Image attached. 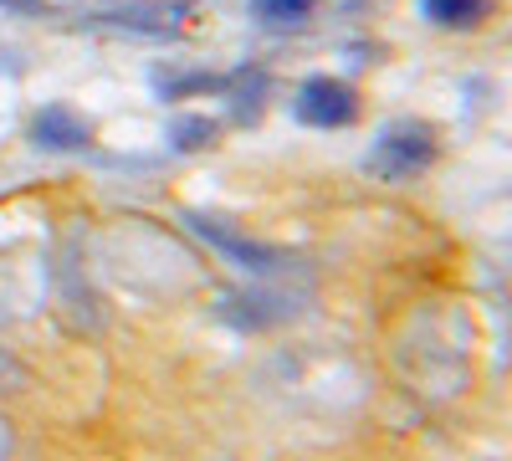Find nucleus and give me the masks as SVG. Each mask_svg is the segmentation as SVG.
<instances>
[{"label": "nucleus", "mask_w": 512, "mask_h": 461, "mask_svg": "<svg viewBox=\"0 0 512 461\" xmlns=\"http://www.w3.org/2000/svg\"><path fill=\"white\" fill-rule=\"evenodd\" d=\"M441 159V134L436 123L425 118H390L384 129L374 134L369 154H364V170L384 185H405L415 175H425L431 164Z\"/></svg>", "instance_id": "f257e3e1"}, {"label": "nucleus", "mask_w": 512, "mask_h": 461, "mask_svg": "<svg viewBox=\"0 0 512 461\" xmlns=\"http://www.w3.org/2000/svg\"><path fill=\"white\" fill-rule=\"evenodd\" d=\"M359 113H364V98L344 77H308L303 88L292 93V118L303 123V129H323V134L354 129Z\"/></svg>", "instance_id": "f03ea898"}, {"label": "nucleus", "mask_w": 512, "mask_h": 461, "mask_svg": "<svg viewBox=\"0 0 512 461\" xmlns=\"http://www.w3.org/2000/svg\"><path fill=\"white\" fill-rule=\"evenodd\" d=\"M31 144L52 149V154H77V149L93 144V123L82 118L77 108H67V103H47L31 118Z\"/></svg>", "instance_id": "7ed1b4c3"}, {"label": "nucleus", "mask_w": 512, "mask_h": 461, "mask_svg": "<svg viewBox=\"0 0 512 461\" xmlns=\"http://www.w3.org/2000/svg\"><path fill=\"white\" fill-rule=\"evenodd\" d=\"M190 226L221 251V257H231L241 272H256V277H267V272H277L287 257L277 246H262V241H246V236H236L231 226H221V221H205V216H190Z\"/></svg>", "instance_id": "20e7f679"}, {"label": "nucleus", "mask_w": 512, "mask_h": 461, "mask_svg": "<svg viewBox=\"0 0 512 461\" xmlns=\"http://www.w3.org/2000/svg\"><path fill=\"white\" fill-rule=\"evenodd\" d=\"M190 16V6H164V0H128V6H108L98 11L103 26H118V31H139V36H169L180 31Z\"/></svg>", "instance_id": "39448f33"}, {"label": "nucleus", "mask_w": 512, "mask_h": 461, "mask_svg": "<svg viewBox=\"0 0 512 461\" xmlns=\"http://www.w3.org/2000/svg\"><path fill=\"white\" fill-rule=\"evenodd\" d=\"M497 16V0H420V21L436 31H482Z\"/></svg>", "instance_id": "423d86ee"}, {"label": "nucleus", "mask_w": 512, "mask_h": 461, "mask_svg": "<svg viewBox=\"0 0 512 461\" xmlns=\"http://www.w3.org/2000/svg\"><path fill=\"white\" fill-rule=\"evenodd\" d=\"M221 139V123L205 118V113H180L175 123H169V144H175L180 154H200Z\"/></svg>", "instance_id": "0eeeda50"}, {"label": "nucleus", "mask_w": 512, "mask_h": 461, "mask_svg": "<svg viewBox=\"0 0 512 461\" xmlns=\"http://www.w3.org/2000/svg\"><path fill=\"white\" fill-rule=\"evenodd\" d=\"M154 88L164 98H190V93H231V77L216 72H154Z\"/></svg>", "instance_id": "6e6552de"}, {"label": "nucleus", "mask_w": 512, "mask_h": 461, "mask_svg": "<svg viewBox=\"0 0 512 461\" xmlns=\"http://www.w3.org/2000/svg\"><path fill=\"white\" fill-rule=\"evenodd\" d=\"M318 11V0H251V16L262 26H303Z\"/></svg>", "instance_id": "1a4fd4ad"}]
</instances>
